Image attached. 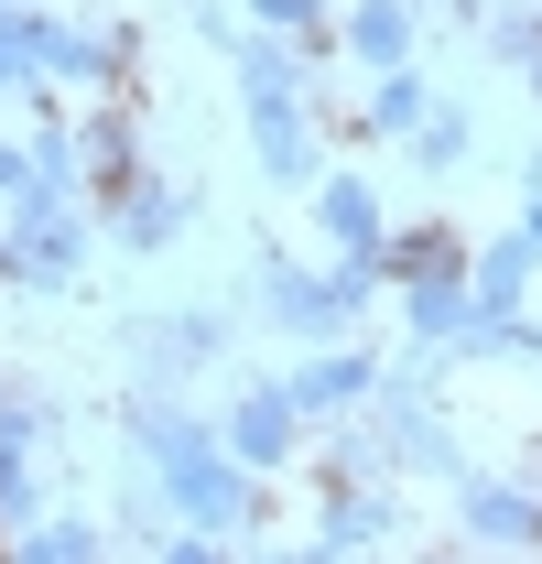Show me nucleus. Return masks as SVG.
I'll list each match as a JSON object with an SVG mask.
<instances>
[{"label":"nucleus","mask_w":542,"mask_h":564,"mask_svg":"<svg viewBox=\"0 0 542 564\" xmlns=\"http://www.w3.org/2000/svg\"><path fill=\"white\" fill-rule=\"evenodd\" d=\"M141 445L163 456V478H174V499H185L196 521H228V510H239V478H228V456L206 445L196 423H174V413H141Z\"/></svg>","instance_id":"obj_1"},{"label":"nucleus","mask_w":542,"mask_h":564,"mask_svg":"<svg viewBox=\"0 0 542 564\" xmlns=\"http://www.w3.org/2000/svg\"><path fill=\"white\" fill-rule=\"evenodd\" d=\"M239 76H250V109H261L271 174H304V131H293V76H282V55H271V44H250V55H239Z\"/></svg>","instance_id":"obj_2"},{"label":"nucleus","mask_w":542,"mask_h":564,"mask_svg":"<svg viewBox=\"0 0 542 564\" xmlns=\"http://www.w3.org/2000/svg\"><path fill=\"white\" fill-rule=\"evenodd\" d=\"M282 445H293V402H239V456H282Z\"/></svg>","instance_id":"obj_3"},{"label":"nucleus","mask_w":542,"mask_h":564,"mask_svg":"<svg viewBox=\"0 0 542 564\" xmlns=\"http://www.w3.org/2000/svg\"><path fill=\"white\" fill-rule=\"evenodd\" d=\"M326 228H337L347 250H369V239H380V207H369V185H326Z\"/></svg>","instance_id":"obj_4"},{"label":"nucleus","mask_w":542,"mask_h":564,"mask_svg":"<svg viewBox=\"0 0 542 564\" xmlns=\"http://www.w3.org/2000/svg\"><path fill=\"white\" fill-rule=\"evenodd\" d=\"M358 44L369 55H402V0H358Z\"/></svg>","instance_id":"obj_5"},{"label":"nucleus","mask_w":542,"mask_h":564,"mask_svg":"<svg viewBox=\"0 0 542 564\" xmlns=\"http://www.w3.org/2000/svg\"><path fill=\"white\" fill-rule=\"evenodd\" d=\"M358 380H369V369H358V358H326V369H304V391H293V402H347V391H358Z\"/></svg>","instance_id":"obj_6"},{"label":"nucleus","mask_w":542,"mask_h":564,"mask_svg":"<svg viewBox=\"0 0 542 564\" xmlns=\"http://www.w3.org/2000/svg\"><path fill=\"white\" fill-rule=\"evenodd\" d=\"M467 521H477V532H532V510H521L510 489H477V499H467Z\"/></svg>","instance_id":"obj_7"},{"label":"nucleus","mask_w":542,"mask_h":564,"mask_svg":"<svg viewBox=\"0 0 542 564\" xmlns=\"http://www.w3.org/2000/svg\"><path fill=\"white\" fill-rule=\"evenodd\" d=\"M33 564H87V532H44V543H33Z\"/></svg>","instance_id":"obj_8"},{"label":"nucleus","mask_w":542,"mask_h":564,"mask_svg":"<svg viewBox=\"0 0 542 564\" xmlns=\"http://www.w3.org/2000/svg\"><path fill=\"white\" fill-rule=\"evenodd\" d=\"M271 22H304V33H315V0H261Z\"/></svg>","instance_id":"obj_9"},{"label":"nucleus","mask_w":542,"mask_h":564,"mask_svg":"<svg viewBox=\"0 0 542 564\" xmlns=\"http://www.w3.org/2000/svg\"><path fill=\"white\" fill-rule=\"evenodd\" d=\"M174 564H217V554H206V543H185V554H174Z\"/></svg>","instance_id":"obj_10"},{"label":"nucleus","mask_w":542,"mask_h":564,"mask_svg":"<svg viewBox=\"0 0 542 564\" xmlns=\"http://www.w3.org/2000/svg\"><path fill=\"white\" fill-rule=\"evenodd\" d=\"M0 76H11V44H0Z\"/></svg>","instance_id":"obj_11"}]
</instances>
